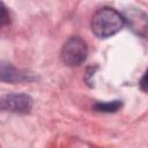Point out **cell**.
Here are the masks:
<instances>
[{
    "mask_svg": "<svg viewBox=\"0 0 148 148\" xmlns=\"http://www.w3.org/2000/svg\"><path fill=\"white\" fill-rule=\"evenodd\" d=\"M139 86H140V89H141L143 92L148 94V69L146 71V73H145L143 76L141 77V80H140V82H139Z\"/></svg>",
    "mask_w": 148,
    "mask_h": 148,
    "instance_id": "obj_8",
    "label": "cell"
},
{
    "mask_svg": "<svg viewBox=\"0 0 148 148\" xmlns=\"http://www.w3.org/2000/svg\"><path fill=\"white\" fill-rule=\"evenodd\" d=\"M88 56L86 42L79 36L69 37L61 47L60 58L64 65L68 67H77L82 65Z\"/></svg>",
    "mask_w": 148,
    "mask_h": 148,
    "instance_id": "obj_2",
    "label": "cell"
},
{
    "mask_svg": "<svg viewBox=\"0 0 148 148\" xmlns=\"http://www.w3.org/2000/svg\"><path fill=\"white\" fill-rule=\"evenodd\" d=\"M0 79L2 82L16 83V82H31L37 80V76L34 73L27 71H18L12 64L2 61L0 65Z\"/></svg>",
    "mask_w": 148,
    "mask_h": 148,
    "instance_id": "obj_5",
    "label": "cell"
},
{
    "mask_svg": "<svg viewBox=\"0 0 148 148\" xmlns=\"http://www.w3.org/2000/svg\"><path fill=\"white\" fill-rule=\"evenodd\" d=\"M123 102L120 99H114V101H108V102H97L94 104V109L98 112H104V113H113L117 112L119 109H121Z\"/></svg>",
    "mask_w": 148,
    "mask_h": 148,
    "instance_id": "obj_6",
    "label": "cell"
},
{
    "mask_svg": "<svg viewBox=\"0 0 148 148\" xmlns=\"http://www.w3.org/2000/svg\"><path fill=\"white\" fill-rule=\"evenodd\" d=\"M10 22V17L8 14V10L3 2H1V25H6Z\"/></svg>",
    "mask_w": 148,
    "mask_h": 148,
    "instance_id": "obj_7",
    "label": "cell"
},
{
    "mask_svg": "<svg viewBox=\"0 0 148 148\" xmlns=\"http://www.w3.org/2000/svg\"><path fill=\"white\" fill-rule=\"evenodd\" d=\"M125 24L139 37L148 38V15L138 8H126L121 13Z\"/></svg>",
    "mask_w": 148,
    "mask_h": 148,
    "instance_id": "obj_4",
    "label": "cell"
},
{
    "mask_svg": "<svg viewBox=\"0 0 148 148\" xmlns=\"http://www.w3.org/2000/svg\"><path fill=\"white\" fill-rule=\"evenodd\" d=\"M125 21L123 15L113 8L103 7L91 17V31L98 38H109L121 30Z\"/></svg>",
    "mask_w": 148,
    "mask_h": 148,
    "instance_id": "obj_1",
    "label": "cell"
},
{
    "mask_svg": "<svg viewBox=\"0 0 148 148\" xmlns=\"http://www.w3.org/2000/svg\"><path fill=\"white\" fill-rule=\"evenodd\" d=\"M32 98L28 94L14 92L1 97L0 108L2 111H10L14 113H29L32 108Z\"/></svg>",
    "mask_w": 148,
    "mask_h": 148,
    "instance_id": "obj_3",
    "label": "cell"
}]
</instances>
